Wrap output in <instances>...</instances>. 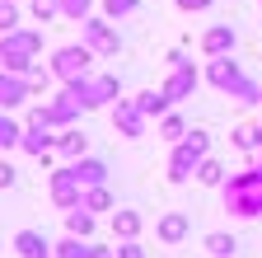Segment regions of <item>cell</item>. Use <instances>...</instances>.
I'll list each match as a JSON object with an SVG mask.
<instances>
[{
    "label": "cell",
    "mask_w": 262,
    "mask_h": 258,
    "mask_svg": "<svg viewBox=\"0 0 262 258\" xmlns=\"http://www.w3.org/2000/svg\"><path fill=\"white\" fill-rule=\"evenodd\" d=\"M220 202H225L229 216L257 221V216H262V169L248 165V169H239V174H229V178L220 183Z\"/></svg>",
    "instance_id": "obj_1"
},
{
    "label": "cell",
    "mask_w": 262,
    "mask_h": 258,
    "mask_svg": "<svg viewBox=\"0 0 262 258\" xmlns=\"http://www.w3.org/2000/svg\"><path fill=\"white\" fill-rule=\"evenodd\" d=\"M38 56H42V28H14V33H0V71L33 75Z\"/></svg>",
    "instance_id": "obj_2"
},
{
    "label": "cell",
    "mask_w": 262,
    "mask_h": 258,
    "mask_svg": "<svg viewBox=\"0 0 262 258\" xmlns=\"http://www.w3.org/2000/svg\"><path fill=\"white\" fill-rule=\"evenodd\" d=\"M206 155H211V132L192 127V132L183 141H173V150H169V183H187Z\"/></svg>",
    "instance_id": "obj_3"
},
{
    "label": "cell",
    "mask_w": 262,
    "mask_h": 258,
    "mask_svg": "<svg viewBox=\"0 0 262 258\" xmlns=\"http://www.w3.org/2000/svg\"><path fill=\"white\" fill-rule=\"evenodd\" d=\"M61 89H71L75 99L84 104V113H89V108H108V104L122 99V80L108 75V71H89L84 80H71V85H61Z\"/></svg>",
    "instance_id": "obj_4"
},
{
    "label": "cell",
    "mask_w": 262,
    "mask_h": 258,
    "mask_svg": "<svg viewBox=\"0 0 262 258\" xmlns=\"http://www.w3.org/2000/svg\"><path fill=\"white\" fill-rule=\"evenodd\" d=\"M94 52L84 47V43H66V47H56L52 52V61H47V71L56 75V85H71V80H84L89 71H94Z\"/></svg>",
    "instance_id": "obj_5"
},
{
    "label": "cell",
    "mask_w": 262,
    "mask_h": 258,
    "mask_svg": "<svg viewBox=\"0 0 262 258\" xmlns=\"http://www.w3.org/2000/svg\"><path fill=\"white\" fill-rule=\"evenodd\" d=\"M80 43L94 52V56H117L122 52V33H117V24L103 19V14H89L80 24Z\"/></svg>",
    "instance_id": "obj_6"
},
{
    "label": "cell",
    "mask_w": 262,
    "mask_h": 258,
    "mask_svg": "<svg viewBox=\"0 0 262 258\" xmlns=\"http://www.w3.org/2000/svg\"><path fill=\"white\" fill-rule=\"evenodd\" d=\"M196 85H202V71L183 56V47H173L169 52V80H164V94H169L173 104H183V99L196 94Z\"/></svg>",
    "instance_id": "obj_7"
},
{
    "label": "cell",
    "mask_w": 262,
    "mask_h": 258,
    "mask_svg": "<svg viewBox=\"0 0 262 258\" xmlns=\"http://www.w3.org/2000/svg\"><path fill=\"white\" fill-rule=\"evenodd\" d=\"M80 113H84V104L75 99L71 89L52 94V99L42 104V117H47V127H52V132H66V127H75V122H80Z\"/></svg>",
    "instance_id": "obj_8"
},
{
    "label": "cell",
    "mask_w": 262,
    "mask_h": 258,
    "mask_svg": "<svg viewBox=\"0 0 262 258\" xmlns=\"http://www.w3.org/2000/svg\"><path fill=\"white\" fill-rule=\"evenodd\" d=\"M113 132L126 136V141H141V136L150 132V117L136 108V99H117V104H113Z\"/></svg>",
    "instance_id": "obj_9"
},
{
    "label": "cell",
    "mask_w": 262,
    "mask_h": 258,
    "mask_svg": "<svg viewBox=\"0 0 262 258\" xmlns=\"http://www.w3.org/2000/svg\"><path fill=\"white\" fill-rule=\"evenodd\" d=\"M47 192H52V202H56L61 211H75V207L84 202V183L75 178V169H71V165H61V169L52 174V183H47Z\"/></svg>",
    "instance_id": "obj_10"
},
{
    "label": "cell",
    "mask_w": 262,
    "mask_h": 258,
    "mask_svg": "<svg viewBox=\"0 0 262 258\" xmlns=\"http://www.w3.org/2000/svg\"><path fill=\"white\" fill-rule=\"evenodd\" d=\"M211 89H220V94H229V89H234L239 80H244V66H239V61L234 56H211L206 61V75H202Z\"/></svg>",
    "instance_id": "obj_11"
},
{
    "label": "cell",
    "mask_w": 262,
    "mask_h": 258,
    "mask_svg": "<svg viewBox=\"0 0 262 258\" xmlns=\"http://www.w3.org/2000/svg\"><path fill=\"white\" fill-rule=\"evenodd\" d=\"M28 99H33V80L28 75H14V71H0V113H14Z\"/></svg>",
    "instance_id": "obj_12"
},
{
    "label": "cell",
    "mask_w": 262,
    "mask_h": 258,
    "mask_svg": "<svg viewBox=\"0 0 262 258\" xmlns=\"http://www.w3.org/2000/svg\"><path fill=\"white\" fill-rule=\"evenodd\" d=\"M187 235H192V216H187V211H164V216L155 221V240H159V244H169V249L183 244Z\"/></svg>",
    "instance_id": "obj_13"
},
{
    "label": "cell",
    "mask_w": 262,
    "mask_h": 258,
    "mask_svg": "<svg viewBox=\"0 0 262 258\" xmlns=\"http://www.w3.org/2000/svg\"><path fill=\"white\" fill-rule=\"evenodd\" d=\"M52 258H113V249L94 244V240H80V235H66L61 244H52Z\"/></svg>",
    "instance_id": "obj_14"
},
{
    "label": "cell",
    "mask_w": 262,
    "mask_h": 258,
    "mask_svg": "<svg viewBox=\"0 0 262 258\" xmlns=\"http://www.w3.org/2000/svg\"><path fill=\"white\" fill-rule=\"evenodd\" d=\"M234 43H239V33H234L229 24H211L206 33H202V52H206V61H211V56H229V52H234Z\"/></svg>",
    "instance_id": "obj_15"
},
{
    "label": "cell",
    "mask_w": 262,
    "mask_h": 258,
    "mask_svg": "<svg viewBox=\"0 0 262 258\" xmlns=\"http://www.w3.org/2000/svg\"><path fill=\"white\" fill-rule=\"evenodd\" d=\"M19 150H24V155H33V160H42V155H52V150H56V132H52V127H24Z\"/></svg>",
    "instance_id": "obj_16"
},
{
    "label": "cell",
    "mask_w": 262,
    "mask_h": 258,
    "mask_svg": "<svg viewBox=\"0 0 262 258\" xmlns=\"http://www.w3.org/2000/svg\"><path fill=\"white\" fill-rule=\"evenodd\" d=\"M71 169H75V178H80L84 188L108 183V160H98V155H80V160H71Z\"/></svg>",
    "instance_id": "obj_17"
},
{
    "label": "cell",
    "mask_w": 262,
    "mask_h": 258,
    "mask_svg": "<svg viewBox=\"0 0 262 258\" xmlns=\"http://www.w3.org/2000/svg\"><path fill=\"white\" fill-rule=\"evenodd\" d=\"M56 155L71 165V160H80V155H89V136L80 132V127H66V132H56Z\"/></svg>",
    "instance_id": "obj_18"
},
{
    "label": "cell",
    "mask_w": 262,
    "mask_h": 258,
    "mask_svg": "<svg viewBox=\"0 0 262 258\" xmlns=\"http://www.w3.org/2000/svg\"><path fill=\"white\" fill-rule=\"evenodd\" d=\"M14 253L19 258H52V244H47L42 230H19L14 235Z\"/></svg>",
    "instance_id": "obj_19"
},
{
    "label": "cell",
    "mask_w": 262,
    "mask_h": 258,
    "mask_svg": "<svg viewBox=\"0 0 262 258\" xmlns=\"http://www.w3.org/2000/svg\"><path fill=\"white\" fill-rule=\"evenodd\" d=\"M141 230H145V216L141 211H131V207H117L113 211V235L117 240H141Z\"/></svg>",
    "instance_id": "obj_20"
},
{
    "label": "cell",
    "mask_w": 262,
    "mask_h": 258,
    "mask_svg": "<svg viewBox=\"0 0 262 258\" xmlns=\"http://www.w3.org/2000/svg\"><path fill=\"white\" fill-rule=\"evenodd\" d=\"M136 108H141V113H145L150 122H159L164 113L173 108V99H169L164 89H141V94H136Z\"/></svg>",
    "instance_id": "obj_21"
},
{
    "label": "cell",
    "mask_w": 262,
    "mask_h": 258,
    "mask_svg": "<svg viewBox=\"0 0 262 258\" xmlns=\"http://www.w3.org/2000/svg\"><path fill=\"white\" fill-rule=\"evenodd\" d=\"M155 132H159L164 141H183V136L192 132V127H187V117H183L178 108H169V113H164V117L155 122Z\"/></svg>",
    "instance_id": "obj_22"
},
{
    "label": "cell",
    "mask_w": 262,
    "mask_h": 258,
    "mask_svg": "<svg viewBox=\"0 0 262 258\" xmlns=\"http://www.w3.org/2000/svg\"><path fill=\"white\" fill-rule=\"evenodd\" d=\"M192 178H196V183H202V188H220V183H225L229 174H225V165H220V160H215V155H206V160H202V165H196V174H192Z\"/></svg>",
    "instance_id": "obj_23"
},
{
    "label": "cell",
    "mask_w": 262,
    "mask_h": 258,
    "mask_svg": "<svg viewBox=\"0 0 262 258\" xmlns=\"http://www.w3.org/2000/svg\"><path fill=\"white\" fill-rule=\"evenodd\" d=\"M19 141H24V122L10 117V113H0V155H5V150H19Z\"/></svg>",
    "instance_id": "obj_24"
},
{
    "label": "cell",
    "mask_w": 262,
    "mask_h": 258,
    "mask_svg": "<svg viewBox=\"0 0 262 258\" xmlns=\"http://www.w3.org/2000/svg\"><path fill=\"white\" fill-rule=\"evenodd\" d=\"M80 207H84V211H94V216H98V211H117V207H113V188H108V183L84 188V202H80Z\"/></svg>",
    "instance_id": "obj_25"
},
{
    "label": "cell",
    "mask_w": 262,
    "mask_h": 258,
    "mask_svg": "<svg viewBox=\"0 0 262 258\" xmlns=\"http://www.w3.org/2000/svg\"><path fill=\"white\" fill-rule=\"evenodd\" d=\"M66 235H80V240H94V211H84V207L66 211Z\"/></svg>",
    "instance_id": "obj_26"
},
{
    "label": "cell",
    "mask_w": 262,
    "mask_h": 258,
    "mask_svg": "<svg viewBox=\"0 0 262 258\" xmlns=\"http://www.w3.org/2000/svg\"><path fill=\"white\" fill-rule=\"evenodd\" d=\"M136 10H141V0H98V14L113 19V24H122L126 14H136Z\"/></svg>",
    "instance_id": "obj_27"
},
{
    "label": "cell",
    "mask_w": 262,
    "mask_h": 258,
    "mask_svg": "<svg viewBox=\"0 0 262 258\" xmlns=\"http://www.w3.org/2000/svg\"><path fill=\"white\" fill-rule=\"evenodd\" d=\"M229 99L234 104H262V80H253V75H244L234 89H229Z\"/></svg>",
    "instance_id": "obj_28"
},
{
    "label": "cell",
    "mask_w": 262,
    "mask_h": 258,
    "mask_svg": "<svg viewBox=\"0 0 262 258\" xmlns=\"http://www.w3.org/2000/svg\"><path fill=\"white\" fill-rule=\"evenodd\" d=\"M234 249H239V240H234V235H225V230L206 235V253H211V258H234Z\"/></svg>",
    "instance_id": "obj_29"
},
{
    "label": "cell",
    "mask_w": 262,
    "mask_h": 258,
    "mask_svg": "<svg viewBox=\"0 0 262 258\" xmlns=\"http://www.w3.org/2000/svg\"><path fill=\"white\" fill-rule=\"evenodd\" d=\"M94 5H98V0H61V19H71V24H84V19L94 14Z\"/></svg>",
    "instance_id": "obj_30"
},
{
    "label": "cell",
    "mask_w": 262,
    "mask_h": 258,
    "mask_svg": "<svg viewBox=\"0 0 262 258\" xmlns=\"http://www.w3.org/2000/svg\"><path fill=\"white\" fill-rule=\"evenodd\" d=\"M229 141H234L239 150H248V155H257V127L253 122H239L234 132H229Z\"/></svg>",
    "instance_id": "obj_31"
},
{
    "label": "cell",
    "mask_w": 262,
    "mask_h": 258,
    "mask_svg": "<svg viewBox=\"0 0 262 258\" xmlns=\"http://www.w3.org/2000/svg\"><path fill=\"white\" fill-rule=\"evenodd\" d=\"M28 10L38 24H52V19H61V0H28Z\"/></svg>",
    "instance_id": "obj_32"
},
{
    "label": "cell",
    "mask_w": 262,
    "mask_h": 258,
    "mask_svg": "<svg viewBox=\"0 0 262 258\" xmlns=\"http://www.w3.org/2000/svg\"><path fill=\"white\" fill-rule=\"evenodd\" d=\"M14 28H24L19 5H14V0H0V33H14Z\"/></svg>",
    "instance_id": "obj_33"
},
{
    "label": "cell",
    "mask_w": 262,
    "mask_h": 258,
    "mask_svg": "<svg viewBox=\"0 0 262 258\" xmlns=\"http://www.w3.org/2000/svg\"><path fill=\"white\" fill-rule=\"evenodd\" d=\"M113 258H145V244H141V240H122V244L113 249Z\"/></svg>",
    "instance_id": "obj_34"
},
{
    "label": "cell",
    "mask_w": 262,
    "mask_h": 258,
    "mask_svg": "<svg viewBox=\"0 0 262 258\" xmlns=\"http://www.w3.org/2000/svg\"><path fill=\"white\" fill-rule=\"evenodd\" d=\"M173 5H178L183 14H196V10H211V5H215V0H173Z\"/></svg>",
    "instance_id": "obj_35"
},
{
    "label": "cell",
    "mask_w": 262,
    "mask_h": 258,
    "mask_svg": "<svg viewBox=\"0 0 262 258\" xmlns=\"http://www.w3.org/2000/svg\"><path fill=\"white\" fill-rule=\"evenodd\" d=\"M14 178H19V174H14V165L0 155V188H14Z\"/></svg>",
    "instance_id": "obj_36"
},
{
    "label": "cell",
    "mask_w": 262,
    "mask_h": 258,
    "mask_svg": "<svg viewBox=\"0 0 262 258\" xmlns=\"http://www.w3.org/2000/svg\"><path fill=\"white\" fill-rule=\"evenodd\" d=\"M257 5H262V0H257Z\"/></svg>",
    "instance_id": "obj_37"
}]
</instances>
